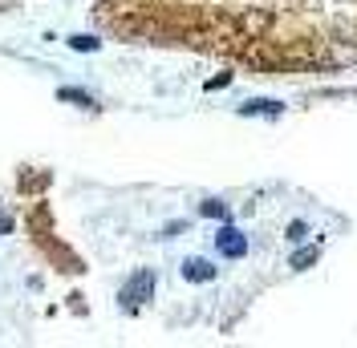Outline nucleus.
I'll list each match as a JSON object with an SVG mask.
<instances>
[{"label":"nucleus","instance_id":"obj_1","mask_svg":"<svg viewBox=\"0 0 357 348\" xmlns=\"http://www.w3.org/2000/svg\"><path fill=\"white\" fill-rule=\"evenodd\" d=\"M93 21L268 77L357 69V0H93Z\"/></svg>","mask_w":357,"mask_h":348},{"label":"nucleus","instance_id":"obj_2","mask_svg":"<svg viewBox=\"0 0 357 348\" xmlns=\"http://www.w3.org/2000/svg\"><path fill=\"white\" fill-rule=\"evenodd\" d=\"M223 251H227V255H240V251H244V243L236 239V231H223Z\"/></svg>","mask_w":357,"mask_h":348},{"label":"nucleus","instance_id":"obj_3","mask_svg":"<svg viewBox=\"0 0 357 348\" xmlns=\"http://www.w3.org/2000/svg\"><path fill=\"white\" fill-rule=\"evenodd\" d=\"M187 276L191 280H211V267L207 263H187Z\"/></svg>","mask_w":357,"mask_h":348}]
</instances>
